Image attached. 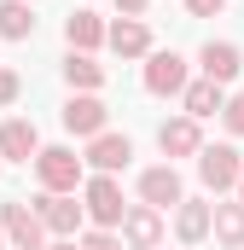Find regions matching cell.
Masks as SVG:
<instances>
[{"label": "cell", "instance_id": "obj_1", "mask_svg": "<svg viewBox=\"0 0 244 250\" xmlns=\"http://www.w3.org/2000/svg\"><path fill=\"white\" fill-rule=\"evenodd\" d=\"M81 163H87V157H76L70 146H41V157H35L41 192H76V187H87V181H81Z\"/></svg>", "mask_w": 244, "mask_h": 250}, {"label": "cell", "instance_id": "obj_2", "mask_svg": "<svg viewBox=\"0 0 244 250\" xmlns=\"http://www.w3.org/2000/svg\"><path fill=\"white\" fill-rule=\"evenodd\" d=\"M0 227H6V245L12 250H47V221L18 198V204H0Z\"/></svg>", "mask_w": 244, "mask_h": 250}, {"label": "cell", "instance_id": "obj_3", "mask_svg": "<svg viewBox=\"0 0 244 250\" xmlns=\"http://www.w3.org/2000/svg\"><path fill=\"white\" fill-rule=\"evenodd\" d=\"M81 204H87V221H99V227H117V221H128V204H122L117 175H93V181L81 187Z\"/></svg>", "mask_w": 244, "mask_h": 250}, {"label": "cell", "instance_id": "obj_4", "mask_svg": "<svg viewBox=\"0 0 244 250\" xmlns=\"http://www.w3.org/2000/svg\"><path fill=\"white\" fill-rule=\"evenodd\" d=\"M198 175H203V187H209V192L239 187V181H244V157H239V146H203V151H198Z\"/></svg>", "mask_w": 244, "mask_h": 250}, {"label": "cell", "instance_id": "obj_5", "mask_svg": "<svg viewBox=\"0 0 244 250\" xmlns=\"http://www.w3.org/2000/svg\"><path fill=\"white\" fill-rule=\"evenodd\" d=\"M111 123V105L99 99V93H70V105H64V128L70 134H81V140H99Z\"/></svg>", "mask_w": 244, "mask_h": 250}, {"label": "cell", "instance_id": "obj_6", "mask_svg": "<svg viewBox=\"0 0 244 250\" xmlns=\"http://www.w3.org/2000/svg\"><path fill=\"white\" fill-rule=\"evenodd\" d=\"M35 215L47 221V233H59V239H76V227H81L87 204H76L70 192H41V198H35Z\"/></svg>", "mask_w": 244, "mask_h": 250}, {"label": "cell", "instance_id": "obj_7", "mask_svg": "<svg viewBox=\"0 0 244 250\" xmlns=\"http://www.w3.org/2000/svg\"><path fill=\"white\" fill-rule=\"evenodd\" d=\"M192 82H186V59L181 53H151L145 59V93H157V99H175L186 93Z\"/></svg>", "mask_w": 244, "mask_h": 250}, {"label": "cell", "instance_id": "obj_8", "mask_svg": "<svg viewBox=\"0 0 244 250\" xmlns=\"http://www.w3.org/2000/svg\"><path fill=\"white\" fill-rule=\"evenodd\" d=\"M140 198L151 204V209H181L186 204V187H181V175H175V163H157V169H145L140 175Z\"/></svg>", "mask_w": 244, "mask_h": 250}, {"label": "cell", "instance_id": "obj_9", "mask_svg": "<svg viewBox=\"0 0 244 250\" xmlns=\"http://www.w3.org/2000/svg\"><path fill=\"white\" fill-rule=\"evenodd\" d=\"M64 41H70V53H93V47H105V41H111V23H105L99 12H87V6H81V12H70V18H64Z\"/></svg>", "mask_w": 244, "mask_h": 250}, {"label": "cell", "instance_id": "obj_10", "mask_svg": "<svg viewBox=\"0 0 244 250\" xmlns=\"http://www.w3.org/2000/svg\"><path fill=\"white\" fill-rule=\"evenodd\" d=\"M209 233H215V204L186 198L181 209H175V239H181V245H203Z\"/></svg>", "mask_w": 244, "mask_h": 250}, {"label": "cell", "instance_id": "obj_11", "mask_svg": "<svg viewBox=\"0 0 244 250\" xmlns=\"http://www.w3.org/2000/svg\"><path fill=\"white\" fill-rule=\"evenodd\" d=\"M122 239H128L134 250H163V209H151V204L128 209V221H122Z\"/></svg>", "mask_w": 244, "mask_h": 250}, {"label": "cell", "instance_id": "obj_12", "mask_svg": "<svg viewBox=\"0 0 244 250\" xmlns=\"http://www.w3.org/2000/svg\"><path fill=\"white\" fill-rule=\"evenodd\" d=\"M0 157H6V163H35V157H41V134H35V123L12 117V123L0 128Z\"/></svg>", "mask_w": 244, "mask_h": 250}, {"label": "cell", "instance_id": "obj_13", "mask_svg": "<svg viewBox=\"0 0 244 250\" xmlns=\"http://www.w3.org/2000/svg\"><path fill=\"white\" fill-rule=\"evenodd\" d=\"M128 157H134V140L128 134H99V140H87V163L99 169V175H117V169H128Z\"/></svg>", "mask_w": 244, "mask_h": 250}, {"label": "cell", "instance_id": "obj_14", "mask_svg": "<svg viewBox=\"0 0 244 250\" xmlns=\"http://www.w3.org/2000/svg\"><path fill=\"white\" fill-rule=\"evenodd\" d=\"M198 64H203V76L209 82H239V70H244V53L233 47V41H203V53H198Z\"/></svg>", "mask_w": 244, "mask_h": 250}, {"label": "cell", "instance_id": "obj_15", "mask_svg": "<svg viewBox=\"0 0 244 250\" xmlns=\"http://www.w3.org/2000/svg\"><path fill=\"white\" fill-rule=\"evenodd\" d=\"M157 146H163V157H198L203 151V134H198L192 117H175V123L157 128Z\"/></svg>", "mask_w": 244, "mask_h": 250}, {"label": "cell", "instance_id": "obj_16", "mask_svg": "<svg viewBox=\"0 0 244 250\" xmlns=\"http://www.w3.org/2000/svg\"><path fill=\"white\" fill-rule=\"evenodd\" d=\"M181 105H186V117H192V123H203V117H221V111H227V87L203 76V82H192V87L181 93Z\"/></svg>", "mask_w": 244, "mask_h": 250}, {"label": "cell", "instance_id": "obj_17", "mask_svg": "<svg viewBox=\"0 0 244 250\" xmlns=\"http://www.w3.org/2000/svg\"><path fill=\"white\" fill-rule=\"evenodd\" d=\"M111 47L122 59H151V29L140 18H122V23H111Z\"/></svg>", "mask_w": 244, "mask_h": 250}, {"label": "cell", "instance_id": "obj_18", "mask_svg": "<svg viewBox=\"0 0 244 250\" xmlns=\"http://www.w3.org/2000/svg\"><path fill=\"white\" fill-rule=\"evenodd\" d=\"M0 35H6V41H29V35H35L29 0H0Z\"/></svg>", "mask_w": 244, "mask_h": 250}, {"label": "cell", "instance_id": "obj_19", "mask_svg": "<svg viewBox=\"0 0 244 250\" xmlns=\"http://www.w3.org/2000/svg\"><path fill=\"white\" fill-rule=\"evenodd\" d=\"M64 82L81 87V93H93V87L105 82V64L93 59V53H70V59H64Z\"/></svg>", "mask_w": 244, "mask_h": 250}, {"label": "cell", "instance_id": "obj_20", "mask_svg": "<svg viewBox=\"0 0 244 250\" xmlns=\"http://www.w3.org/2000/svg\"><path fill=\"white\" fill-rule=\"evenodd\" d=\"M215 239L227 250H244V204H215Z\"/></svg>", "mask_w": 244, "mask_h": 250}, {"label": "cell", "instance_id": "obj_21", "mask_svg": "<svg viewBox=\"0 0 244 250\" xmlns=\"http://www.w3.org/2000/svg\"><path fill=\"white\" fill-rule=\"evenodd\" d=\"M221 123H227V134H239V140H244V93H233V99H227Z\"/></svg>", "mask_w": 244, "mask_h": 250}, {"label": "cell", "instance_id": "obj_22", "mask_svg": "<svg viewBox=\"0 0 244 250\" xmlns=\"http://www.w3.org/2000/svg\"><path fill=\"white\" fill-rule=\"evenodd\" d=\"M81 250H122V239L111 233V227H93V233L81 239Z\"/></svg>", "mask_w": 244, "mask_h": 250}, {"label": "cell", "instance_id": "obj_23", "mask_svg": "<svg viewBox=\"0 0 244 250\" xmlns=\"http://www.w3.org/2000/svg\"><path fill=\"white\" fill-rule=\"evenodd\" d=\"M18 93H23V82H18V70H6V64H0V105H12Z\"/></svg>", "mask_w": 244, "mask_h": 250}, {"label": "cell", "instance_id": "obj_24", "mask_svg": "<svg viewBox=\"0 0 244 250\" xmlns=\"http://www.w3.org/2000/svg\"><path fill=\"white\" fill-rule=\"evenodd\" d=\"M186 12L192 18H215V12H227V0H186Z\"/></svg>", "mask_w": 244, "mask_h": 250}, {"label": "cell", "instance_id": "obj_25", "mask_svg": "<svg viewBox=\"0 0 244 250\" xmlns=\"http://www.w3.org/2000/svg\"><path fill=\"white\" fill-rule=\"evenodd\" d=\"M117 6H122V18H140V12H145L151 0H117Z\"/></svg>", "mask_w": 244, "mask_h": 250}, {"label": "cell", "instance_id": "obj_26", "mask_svg": "<svg viewBox=\"0 0 244 250\" xmlns=\"http://www.w3.org/2000/svg\"><path fill=\"white\" fill-rule=\"evenodd\" d=\"M47 250H81V245H70V239H59V245H47Z\"/></svg>", "mask_w": 244, "mask_h": 250}, {"label": "cell", "instance_id": "obj_27", "mask_svg": "<svg viewBox=\"0 0 244 250\" xmlns=\"http://www.w3.org/2000/svg\"><path fill=\"white\" fill-rule=\"evenodd\" d=\"M0 250H6V227H0Z\"/></svg>", "mask_w": 244, "mask_h": 250}, {"label": "cell", "instance_id": "obj_28", "mask_svg": "<svg viewBox=\"0 0 244 250\" xmlns=\"http://www.w3.org/2000/svg\"><path fill=\"white\" fill-rule=\"evenodd\" d=\"M239 204H244V181H239Z\"/></svg>", "mask_w": 244, "mask_h": 250}]
</instances>
